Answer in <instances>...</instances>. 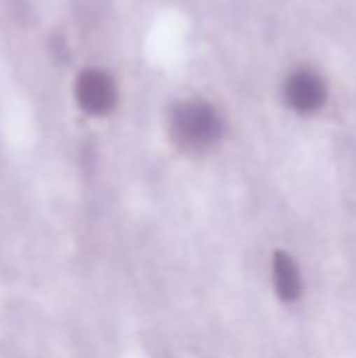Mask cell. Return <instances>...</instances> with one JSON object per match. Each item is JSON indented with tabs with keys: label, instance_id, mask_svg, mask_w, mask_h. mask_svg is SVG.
<instances>
[{
	"label": "cell",
	"instance_id": "1",
	"mask_svg": "<svg viewBox=\"0 0 356 358\" xmlns=\"http://www.w3.org/2000/svg\"><path fill=\"white\" fill-rule=\"evenodd\" d=\"M170 134L180 149L201 153L220 141L222 120L212 105L204 101H187L172 111Z\"/></svg>",
	"mask_w": 356,
	"mask_h": 358
},
{
	"label": "cell",
	"instance_id": "2",
	"mask_svg": "<svg viewBox=\"0 0 356 358\" xmlns=\"http://www.w3.org/2000/svg\"><path fill=\"white\" fill-rule=\"evenodd\" d=\"M78 105L90 115H105L113 109L118 92L113 80L101 69H86L76 80Z\"/></svg>",
	"mask_w": 356,
	"mask_h": 358
},
{
	"label": "cell",
	"instance_id": "3",
	"mask_svg": "<svg viewBox=\"0 0 356 358\" xmlns=\"http://www.w3.org/2000/svg\"><path fill=\"white\" fill-rule=\"evenodd\" d=\"M325 99H327V86L311 69H300L292 73L285 82V101L292 109L300 113H313L321 109Z\"/></svg>",
	"mask_w": 356,
	"mask_h": 358
},
{
	"label": "cell",
	"instance_id": "4",
	"mask_svg": "<svg viewBox=\"0 0 356 358\" xmlns=\"http://www.w3.org/2000/svg\"><path fill=\"white\" fill-rule=\"evenodd\" d=\"M273 281H275V289H277L279 298H283L285 302H292L300 296V289H302L300 273H298V266L292 260V256H287L283 252L275 254Z\"/></svg>",
	"mask_w": 356,
	"mask_h": 358
}]
</instances>
